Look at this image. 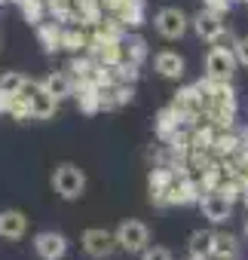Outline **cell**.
Here are the masks:
<instances>
[{
  "instance_id": "cell-17",
  "label": "cell",
  "mask_w": 248,
  "mask_h": 260,
  "mask_svg": "<svg viewBox=\"0 0 248 260\" xmlns=\"http://www.w3.org/2000/svg\"><path fill=\"white\" fill-rule=\"evenodd\" d=\"M86 43V37L80 34V31H68V34H61V46H68V49H80Z\"/></svg>"
},
{
  "instance_id": "cell-24",
  "label": "cell",
  "mask_w": 248,
  "mask_h": 260,
  "mask_svg": "<svg viewBox=\"0 0 248 260\" xmlns=\"http://www.w3.org/2000/svg\"><path fill=\"white\" fill-rule=\"evenodd\" d=\"M242 199H245V205H248V187H245V190H242Z\"/></svg>"
},
{
  "instance_id": "cell-1",
  "label": "cell",
  "mask_w": 248,
  "mask_h": 260,
  "mask_svg": "<svg viewBox=\"0 0 248 260\" xmlns=\"http://www.w3.org/2000/svg\"><path fill=\"white\" fill-rule=\"evenodd\" d=\"M52 187H55V193H58L61 199L74 202V199H80L83 190H86V175H83V169L74 166V162H58L55 172H52Z\"/></svg>"
},
{
  "instance_id": "cell-12",
  "label": "cell",
  "mask_w": 248,
  "mask_h": 260,
  "mask_svg": "<svg viewBox=\"0 0 248 260\" xmlns=\"http://www.w3.org/2000/svg\"><path fill=\"white\" fill-rule=\"evenodd\" d=\"M43 86H46V92H52L58 101L68 98V95H74V80H71L65 71H52V74H46V77H43Z\"/></svg>"
},
{
  "instance_id": "cell-19",
  "label": "cell",
  "mask_w": 248,
  "mask_h": 260,
  "mask_svg": "<svg viewBox=\"0 0 248 260\" xmlns=\"http://www.w3.org/2000/svg\"><path fill=\"white\" fill-rule=\"evenodd\" d=\"M126 19H132V25H141V4L138 0H126Z\"/></svg>"
},
{
  "instance_id": "cell-6",
  "label": "cell",
  "mask_w": 248,
  "mask_h": 260,
  "mask_svg": "<svg viewBox=\"0 0 248 260\" xmlns=\"http://www.w3.org/2000/svg\"><path fill=\"white\" fill-rule=\"evenodd\" d=\"M116 248H119L116 233H107V230H98V226H92V230L83 233V251H86L89 257H95V260L110 257Z\"/></svg>"
},
{
  "instance_id": "cell-22",
  "label": "cell",
  "mask_w": 248,
  "mask_h": 260,
  "mask_svg": "<svg viewBox=\"0 0 248 260\" xmlns=\"http://www.w3.org/2000/svg\"><path fill=\"white\" fill-rule=\"evenodd\" d=\"M126 52H129V55H132L135 61H138V58L144 55V40H129V46H126Z\"/></svg>"
},
{
  "instance_id": "cell-4",
  "label": "cell",
  "mask_w": 248,
  "mask_h": 260,
  "mask_svg": "<svg viewBox=\"0 0 248 260\" xmlns=\"http://www.w3.org/2000/svg\"><path fill=\"white\" fill-rule=\"evenodd\" d=\"M116 242H119V248H126L129 254H144V248L150 242V230H147V223L129 217V220H122L116 226Z\"/></svg>"
},
{
  "instance_id": "cell-14",
  "label": "cell",
  "mask_w": 248,
  "mask_h": 260,
  "mask_svg": "<svg viewBox=\"0 0 248 260\" xmlns=\"http://www.w3.org/2000/svg\"><path fill=\"white\" fill-rule=\"evenodd\" d=\"M211 239H214V233H202V230H196V233L190 236V242H187L190 254H199V257H211Z\"/></svg>"
},
{
  "instance_id": "cell-11",
  "label": "cell",
  "mask_w": 248,
  "mask_h": 260,
  "mask_svg": "<svg viewBox=\"0 0 248 260\" xmlns=\"http://www.w3.org/2000/svg\"><path fill=\"white\" fill-rule=\"evenodd\" d=\"M153 71L160 74V77H166V80H181L184 77V58L178 55V52H157V58H153Z\"/></svg>"
},
{
  "instance_id": "cell-21",
  "label": "cell",
  "mask_w": 248,
  "mask_h": 260,
  "mask_svg": "<svg viewBox=\"0 0 248 260\" xmlns=\"http://www.w3.org/2000/svg\"><path fill=\"white\" fill-rule=\"evenodd\" d=\"M16 98H19V95H10V92H4V89H0V113H13V107H16Z\"/></svg>"
},
{
  "instance_id": "cell-15",
  "label": "cell",
  "mask_w": 248,
  "mask_h": 260,
  "mask_svg": "<svg viewBox=\"0 0 248 260\" xmlns=\"http://www.w3.org/2000/svg\"><path fill=\"white\" fill-rule=\"evenodd\" d=\"M25 86H28V80L19 71H4V74H0V89L10 92V95H22Z\"/></svg>"
},
{
  "instance_id": "cell-20",
  "label": "cell",
  "mask_w": 248,
  "mask_h": 260,
  "mask_svg": "<svg viewBox=\"0 0 248 260\" xmlns=\"http://www.w3.org/2000/svg\"><path fill=\"white\" fill-rule=\"evenodd\" d=\"M233 52H236V58H239V64H245V68H248V37H242V40H236V46H233Z\"/></svg>"
},
{
  "instance_id": "cell-10",
  "label": "cell",
  "mask_w": 248,
  "mask_h": 260,
  "mask_svg": "<svg viewBox=\"0 0 248 260\" xmlns=\"http://www.w3.org/2000/svg\"><path fill=\"white\" fill-rule=\"evenodd\" d=\"M28 233V217L19 208L0 211V239H22Z\"/></svg>"
},
{
  "instance_id": "cell-13",
  "label": "cell",
  "mask_w": 248,
  "mask_h": 260,
  "mask_svg": "<svg viewBox=\"0 0 248 260\" xmlns=\"http://www.w3.org/2000/svg\"><path fill=\"white\" fill-rule=\"evenodd\" d=\"M236 251H239L236 236H230V233H214V239H211V257H218V260H233Z\"/></svg>"
},
{
  "instance_id": "cell-5",
  "label": "cell",
  "mask_w": 248,
  "mask_h": 260,
  "mask_svg": "<svg viewBox=\"0 0 248 260\" xmlns=\"http://www.w3.org/2000/svg\"><path fill=\"white\" fill-rule=\"evenodd\" d=\"M153 28H157L160 37L178 40V37H184V31H187V16H184L178 7H163V10L153 16Z\"/></svg>"
},
{
  "instance_id": "cell-7",
  "label": "cell",
  "mask_w": 248,
  "mask_h": 260,
  "mask_svg": "<svg viewBox=\"0 0 248 260\" xmlns=\"http://www.w3.org/2000/svg\"><path fill=\"white\" fill-rule=\"evenodd\" d=\"M34 251L40 260H61L68 254V239L55 230H43L34 236Z\"/></svg>"
},
{
  "instance_id": "cell-2",
  "label": "cell",
  "mask_w": 248,
  "mask_h": 260,
  "mask_svg": "<svg viewBox=\"0 0 248 260\" xmlns=\"http://www.w3.org/2000/svg\"><path fill=\"white\" fill-rule=\"evenodd\" d=\"M22 101L28 107V116H34V119H49L55 113V104H58V98L52 92H46L43 83H28L22 92Z\"/></svg>"
},
{
  "instance_id": "cell-23",
  "label": "cell",
  "mask_w": 248,
  "mask_h": 260,
  "mask_svg": "<svg viewBox=\"0 0 248 260\" xmlns=\"http://www.w3.org/2000/svg\"><path fill=\"white\" fill-rule=\"evenodd\" d=\"M187 260H208V257H199V254H190Z\"/></svg>"
},
{
  "instance_id": "cell-9",
  "label": "cell",
  "mask_w": 248,
  "mask_h": 260,
  "mask_svg": "<svg viewBox=\"0 0 248 260\" xmlns=\"http://www.w3.org/2000/svg\"><path fill=\"white\" fill-rule=\"evenodd\" d=\"M193 31H196L202 40L214 43V40H221V37H224V22H221V16H218V13L202 10V13L193 19Z\"/></svg>"
},
{
  "instance_id": "cell-18",
  "label": "cell",
  "mask_w": 248,
  "mask_h": 260,
  "mask_svg": "<svg viewBox=\"0 0 248 260\" xmlns=\"http://www.w3.org/2000/svg\"><path fill=\"white\" fill-rule=\"evenodd\" d=\"M144 260H175V257H172V251H169V248L153 245V248H144Z\"/></svg>"
},
{
  "instance_id": "cell-3",
  "label": "cell",
  "mask_w": 248,
  "mask_h": 260,
  "mask_svg": "<svg viewBox=\"0 0 248 260\" xmlns=\"http://www.w3.org/2000/svg\"><path fill=\"white\" fill-rule=\"evenodd\" d=\"M236 52L227 49V46H214L205 58V74H208V83H230L233 71H236Z\"/></svg>"
},
{
  "instance_id": "cell-16",
  "label": "cell",
  "mask_w": 248,
  "mask_h": 260,
  "mask_svg": "<svg viewBox=\"0 0 248 260\" xmlns=\"http://www.w3.org/2000/svg\"><path fill=\"white\" fill-rule=\"evenodd\" d=\"M40 40L46 43V49H58V46H61V34H58V28H52V25H43V28H40Z\"/></svg>"
},
{
  "instance_id": "cell-25",
  "label": "cell",
  "mask_w": 248,
  "mask_h": 260,
  "mask_svg": "<svg viewBox=\"0 0 248 260\" xmlns=\"http://www.w3.org/2000/svg\"><path fill=\"white\" fill-rule=\"evenodd\" d=\"M245 239H248V220H245Z\"/></svg>"
},
{
  "instance_id": "cell-8",
  "label": "cell",
  "mask_w": 248,
  "mask_h": 260,
  "mask_svg": "<svg viewBox=\"0 0 248 260\" xmlns=\"http://www.w3.org/2000/svg\"><path fill=\"white\" fill-rule=\"evenodd\" d=\"M199 205H202V214H205L211 223H224V220H230L233 199H230L224 190H211L208 196H202V199H199Z\"/></svg>"
}]
</instances>
